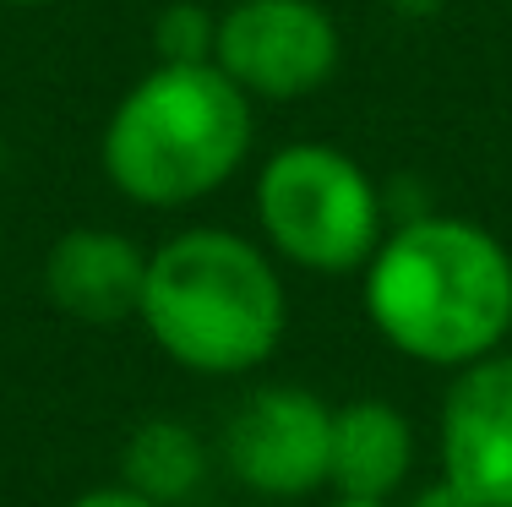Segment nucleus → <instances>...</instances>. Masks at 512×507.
Here are the masks:
<instances>
[{
  "label": "nucleus",
  "instance_id": "0eeeda50",
  "mask_svg": "<svg viewBox=\"0 0 512 507\" xmlns=\"http://www.w3.org/2000/svg\"><path fill=\"white\" fill-rule=\"evenodd\" d=\"M436 453L442 480H453L474 507H512V349H491L453 371Z\"/></svg>",
  "mask_w": 512,
  "mask_h": 507
},
{
  "label": "nucleus",
  "instance_id": "9d476101",
  "mask_svg": "<svg viewBox=\"0 0 512 507\" xmlns=\"http://www.w3.org/2000/svg\"><path fill=\"white\" fill-rule=\"evenodd\" d=\"M202 480H207V442L186 420L153 415L120 442V486L142 491V497L180 507L202 491Z\"/></svg>",
  "mask_w": 512,
  "mask_h": 507
},
{
  "label": "nucleus",
  "instance_id": "f8f14e48",
  "mask_svg": "<svg viewBox=\"0 0 512 507\" xmlns=\"http://www.w3.org/2000/svg\"><path fill=\"white\" fill-rule=\"evenodd\" d=\"M66 507H164V502H153V497H142V491H131V486H93V491H82L77 502H66Z\"/></svg>",
  "mask_w": 512,
  "mask_h": 507
},
{
  "label": "nucleus",
  "instance_id": "2eb2a0df",
  "mask_svg": "<svg viewBox=\"0 0 512 507\" xmlns=\"http://www.w3.org/2000/svg\"><path fill=\"white\" fill-rule=\"evenodd\" d=\"M0 6H44V0H0Z\"/></svg>",
  "mask_w": 512,
  "mask_h": 507
},
{
  "label": "nucleus",
  "instance_id": "dca6fc26",
  "mask_svg": "<svg viewBox=\"0 0 512 507\" xmlns=\"http://www.w3.org/2000/svg\"><path fill=\"white\" fill-rule=\"evenodd\" d=\"M393 6H398V11H404V6H409V0H393ZM436 6H442V0H431V11H436Z\"/></svg>",
  "mask_w": 512,
  "mask_h": 507
},
{
  "label": "nucleus",
  "instance_id": "ddd939ff",
  "mask_svg": "<svg viewBox=\"0 0 512 507\" xmlns=\"http://www.w3.org/2000/svg\"><path fill=\"white\" fill-rule=\"evenodd\" d=\"M409 507H474L469 497H463V491L453 486V480H436V486H425L420 497H414Z\"/></svg>",
  "mask_w": 512,
  "mask_h": 507
},
{
  "label": "nucleus",
  "instance_id": "f257e3e1",
  "mask_svg": "<svg viewBox=\"0 0 512 507\" xmlns=\"http://www.w3.org/2000/svg\"><path fill=\"white\" fill-rule=\"evenodd\" d=\"M360 273L371 328L420 366L458 371L512 333V251L474 219L420 213L387 229Z\"/></svg>",
  "mask_w": 512,
  "mask_h": 507
},
{
  "label": "nucleus",
  "instance_id": "9b49d317",
  "mask_svg": "<svg viewBox=\"0 0 512 507\" xmlns=\"http://www.w3.org/2000/svg\"><path fill=\"white\" fill-rule=\"evenodd\" d=\"M218 22L197 6H169L153 22V55L158 60H213Z\"/></svg>",
  "mask_w": 512,
  "mask_h": 507
},
{
  "label": "nucleus",
  "instance_id": "1a4fd4ad",
  "mask_svg": "<svg viewBox=\"0 0 512 507\" xmlns=\"http://www.w3.org/2000/svg\"><path fill=\"white\" fill-rule=\"evenodd\" d=\"M414 475V426L387 398H349L333 409V453L327 491L333 497L393 502Z\"/></svg>",
  "mask_w": 512,
  "mask_h": 507
},
{
  "label": "nucleus",
  "instance_id": "f03ea898",
  "mask_svg": "<svg viewBox=\"0 0 512 507\" xmlns=\"http://www.w3.org/2000/svg\"><path fill=\"white\" fill-rule=\"evenodd\" d=\"M137 322L175 366L197 377H246L284 344L289 295L256 240L197 224L148 251Z\"/></svg>",
  "mask_w": 512,
  "mask_h": 507
},
{
  "label": "nucleus",
  "instance_id": "7ed1b4c3",
  "mask_svg": "<svg viewBox=\"0 0 512 507\" xmlns=\"http://www.w3.org/2000/svg\"><path fill=\"white\" fill-rule=\"evenodd\" d=\"M256 142L251 93L218 60H158L104 126V175L137 208H191L240 175Z\"/></svg>",
  "mask_w": 512,
  "mask_h": 507
},
{
  "label": "nucleus",
  "instance_id": "423d86ee",
  "mask_svg": "<svg viewBox=\"0 0 512 507\" xmlns=\"http://www.w3.org/2000/svg\"><path fill=\"white\" fill-rule=\"evenodd\" d=\"M327 453H333V404L295 382L251 388L224 420V464L256 497L295 502L322 491Z\"/></svg>",
  "mask_w": 512,
  "mask_h": 507
},
{
  "label": "nucleus",
  "instance_id": "6e6552de",
  "mask_svg": "<svg viewBox=\"0 0 512 507\" xmlns=\"http://www.w3.org/2000/svg\"><path fill=\"white\" fill-rule=\"evenodd\" d=\"M142 279H148V251L120 229H66L44 257L50 306L88 328H115L137 317Z\"/></svg>",
  "mask_w": 512,
  "mask_h": 507
},
{
  "label": "nucleus",
  "instance_id": "4468645a",
  "mask_svg": "<svg viewBox=\"0 0 512 507\" xmlns=\"http://www.w3.org/2000/svg\"><path fill=\"white\" fill-rule=\"evenodd\" d=\"M327 507H393V502H365V497H333Z\"/></svg>",
  "mask_w": 512,
  "mask_h": 507
},
{
  "label": "nucleus",
  "instance_id": "20e7f679",
  "mask_svg": "<svg viewBox=\"0 0 512 507\" xmlns=\"http://www.w3.org/2000/svg\"><path fill=\"white\" fill-rule=\"evenodd\" d=\"M267 246L306 273H355L382 246V191L333 142H289L256 175Z\"/></svg>",
  "mask_w": 512,
  "mask_h": 507
},
{
  "label": "nucleus",
  "instance_id": "39448f33",
  "mask_svg": "<svg viewBox=\"0 0 512 507\" xmlns=\"http://www.w3.org/2000/svg\"><path fill=\"white\" fill-rule=\"evenodd\" d=\"M213 60L251 99H306L333 82L344 39L322 0H235L218 17Z\"/></svg>",
  "mask_w": 512,
  "mask_h": 507
}]
</instances>
